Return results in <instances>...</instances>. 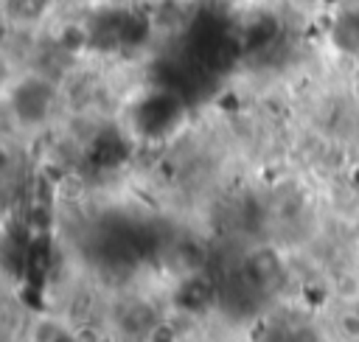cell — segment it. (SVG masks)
I'll return each mask as SVG.
<instances>
[{
    "instance_id": "cell-2",
    "label": "cell",
    "mask_w": 359,
    "mask_h": 342,
    "mask_svg": "<svg viewBox=\"0 0 359 342\" xmlns=\"http://www.w3.org/2000/svg\"><path fill=\"white\" fill-rule=\"evenodd\" d=\"M280 275H283V261H280V255H278L275 249H269V247H258V249H252V252L244 258V278H247L252 286H258V289L275 286V283L280 280Z\"/></svg>"
},
{
    "instance_id": "cell-3",
    "label": "cell",
    "mask_w": 359,
    "mask_h": 342,
    "mask_svg": "<svg viewBox=\"0 0 359 342\" xmlns=\"http://www.w3.org/2000/svg\"><path fill=\"white\" fill-rule=\"evenodd\" d=\"M334 45L351 56H359V14L348 11L334 22Z\"/></svg>"
},
{
    "instance_id": "cell-1",
    "label": "cell",
    "mask_w": 359,
    "mask_h": 342,
    "mask_svg": "<svg viewBox=\"0 0 359 342\" xmlns=\"http://www.w3.org/2000/svg\"><path fill=\"white\" fill-rule=\"evenodd\" d=\"M56 84L42 70H25L20 78L8 81L6 87V104L14 121L22 129H39L50 121L56 109Z\"/></svg>"
}]
</instances>
